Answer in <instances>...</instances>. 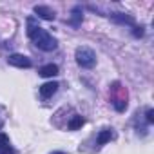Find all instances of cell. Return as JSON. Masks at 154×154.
Returning a JSON list of instances; mask_svg holds the SVG:
<instances>
[{
    "instance_id": "9c48e42d",
    "label": "cell",
    "mask_w": 154,
    "mask_h": 154,
    "mask_svg": "<svg viewBox=\"0 0 154 154\" xmlns=\"http://www.w3.org/2000/svg\"><path fill=\"white\" fill-rule=\"evenodd\" d=\"M38 29H40V26L36 24V20H35L33 17H29V18H27V36L33 38V36L38 33Z\"/></svg>"
},
{
    "instance_id": "4fadbf2b",
    "label": "cell",
    "mask_w": 154,
    "mask_h": 154,
    "mask_svg": "<svg viewBox=\"0 0 154 154\" xmlns=\"http://www.w3.org/2000/svg\"><path fill=\"white\" fill-rule=\"evenodd\" d=\"M8 145H9V138H8V134L0 132V150H2L4 147H8Z\"/></svg>"
},
{
    "instance_id": "ba28073f",
    "label": "cell",
    "mask_w": 154,
    "mask_h": 154,
    "mask_svg": "<svg viewBox=\"0 0 154 154\" xmlns=\"http://www.w3.org/2000/svg\"><path fill=\"white\" fill-rule=\"evenodd\" d=\"M82 18H84V13H82V8L80 6H76V8H72V17H71V26H74V27H78L80 26V22H82Z\"/></svg>"
},
{
    "instance_id": "3957f363",
    "label": "cell",
    "mask_w": 154,
    "mask_h": 154,
    "mask_svg": "<svg viewBox=\"0 0 154 154\" xmlns=\"http://www.w3.org/2000/svg\"><path fill=\"white\" fill-rule=\"evenodd\" d=\"M8 63H9V65H13V67H20V69H29V67L33 65L31 58H27L26 54H18V53L9 54Z\"/></svg>"
},
{
    "instance_id": "5bb4252c",
    "label": "cell",
    "mask_w": 154,
    "mask_h": 154,
    "mask_svg": "<svg viewBox=\"0 0 154 154\" xmlns=\"http://www.w3.org/2000/svg\"><path fill=\"white\" fill-rule=\"evenodd\" d=\"M132 35H134L136 38H141V36L145 35V29H143V26H136V27L132 29Z\"/></svg>"
},
{
    "instance_id": "e0dca14e",
    "label": "cell",
    "mask_w": 154,
    "mask_h": 154,
    "mask_svg": "<svg viewBox=\"0 0 154 154\" xmlns=\"http://www.w3.org/2000/svg\"><path fill=\"white\" fill-rule=\"evenodd\" d=\"M51 154H67V152H63V150H54V152H51Z\"/></svg>"
},
{
    "instance_id": "2e32d148",
    "label": "cell",
    "mask_w": 154,
    "mask_h": 154,
    "mask_svg": "<svg viewBox=\"0 0 154 154\" xmlns=\"http://www.w3.org/2000/svg\"><path fill=\"white\" fill-rule=\"evenodd\" d=\"M0 154H15V149L11 145H8V147H4L2 150H0Z\"/></svg>"
},
{
    "instance_id": "5b68a950",
    "label": "cell",
    "mask_w": 154,
    "mask_h": 154,
    "mask_svg": "<svg viewBox=\"0 0 154 154\" xmlns=\"http://www.w3.org/2000/svg\"><path fill=\"white\" fill-rule=\"evenodd\" d=\"M58 87H60L58 82H47V84L40 85V96H42V98H51V96L58 91Z\"/></svg>"
},
{
    "instance_id": "9a60e30c",
    "label": "cell",
    "mask_w": 154,
    "mask_h": 154,
    "mask_svg": "<svg viewBox=\"0 0 154 154\" xmlns=\"http://www.w3.org/2000/svg\"><path fill=\"white\" fill-rule=\"evenodd\" d=\"M145 116H147V122L149 123H154V109H149Z\"/></svg>"
},
{
    "instance_id": "7c38bea8",
    "label": "cell",
    "mask_w": 154,
    "mask_h": 154,
    "mask_svg": "<svg viewBox=\"0 0 154 154\" xmlns=\"http://www.w3.org/2000/svg\"><path fill=\"white\" fill-rule=\"evenodd\" d=\"M112 105H114V109H116L118 112H123V111L127 109V102H125V100H114Z\"/></svg>"
},
{
    "instance_id": "277c9868",
    "label": "cell",
    "mask_w": 154,
    "mask_h": 154,
    "mask_svg": "<svg viewBox=\"0 0 154 154\" xmlns=\"http://www.w3.org/2000/svg\"><path fill=\"white\" fill-rule=\"evenodd\" d=\"M35 13H36L38 18H44V20H49V22L56 18V13L47 6H35Z\"/></svg>"
},
{
    "instance_id": "7a4b0ae2",
    "label": "cell",
    "mask_w": 154,
    "mask_h": 154,
    "mask_svg": "<svg viewBox=\"0 0 154 154\" xmlns=\"http://www.w3.org/2000/svg\"><path fill=\"white\" fill-rule=\"evenodd\" d=\"M33 42H35V45L38 47V49H42V51H54L56 49V45H58V42H56V38H53L45 29H38V33L31 38Z\"/></svg>"
},
{
    "instance_id": "8fae6325",
    "label": "cell",
    "mask_w": 154,
    "mask_h": 154,
    "mask_svg": "<svg viewBox=\"0 0 154 154\" xmlns=\"http://www.w3.org/2000/svg\"><path fill=\"white\" fill-rule=\"evenodd\" d=\"M82 125H84V118L76 114V116H72L69 120V125L67 127H69V131H78V129H82Z\"/></svg>"
},
{
    "instance_id": "52a82bcc",
    "label": "cell",
    "mask_w": 154,
    "mask_h": 154,
    "mask_svg": "<svg viewBox=\"0 0 154 154\" xmlns=\"http://www.w3.org/2000/svg\"><path fill=\"white\" fill-rule=\"evenodd\" d=\"M111 20H114L116 24L134 26V18H132L131 15H125V13H111Z\"/></svg>"
},
{
    "instance_id": "30bf717a",
    "label": "cell",
    "mask_w": 154,
    "mask_h": 154,
    "mask_svg": "<svg viewBox=\"0 0 154 154\" xmlns=\"http://www.w3.org/2000/svg\"><path fill=\"white\" fill-rule=\"evenodd\" d=\"M111 138H112V131H111V129H103V131L98 134L96 143H98V145H105L107 141H111Z\"/></svg>"
},
{
    "instance_id": "6da1fadb",
    "label": "cell",
    "mask_w": 154,
    "mask_h": 154,
    "mask_svg": "<svg viewBox=\"0 0 154 154\" xmlns=\"http://www.w3.org/2000/svg\"><path fill=\"white\" fill-rule=\"evenodd\" d=\"M74 58H76V63H78L80 67H85V69H91L96 63V53L91 47H85V45L76 47Z\"/></svg>"
},
{
    "instance_id": "8992f818",
    "label": "cell",
    "mask_w": 154,
    "mask_h": 154,
    "mask_svg": "<svg viewBox=\"0 0 154 154\" xmlns=\"http://www.w3.org/2000/svg\"><path fill=\"white\" fill-rule=\"evenodd\" d=\"M58 65L56 63H47V65H44V67H40V76H44V78H53V76H56L58 74Z\"/></svg>"
}]
</instances>
